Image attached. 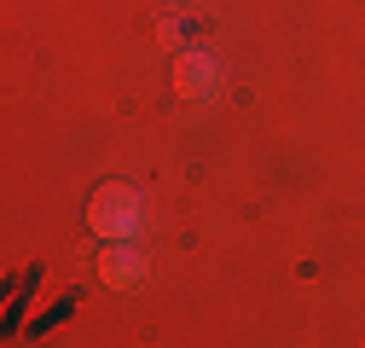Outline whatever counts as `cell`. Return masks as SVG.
<instances>
[{"label": "cell", "instance_id": "cell-2", "mask_svg": "<svg viewBox=\"0 0 365 348\" xmlns=\"http://www.w3.org/2000/svg\"><path fill=\"white\" fill-rule=\"evenodd\" d=\"M105 279L110 285H133V279H140V261H133L128 250H110L105 255Z\"/></svg>", "mask_w": 365, "mask_h": 348}, {"label": "cell", "instance_id": "cell-1", "mask_svg": "<svg viewBox=\"0 0 365 348\" xmlns=\"http://www.w3.org/2000/svg\"><path fill=\"white\" fill-rule=\"evenodd\" d=\"M133 209H140V198H133L122 180H110V186L93 198V227H99V232H128V227H133Z\"/></svg>", "mask_w": 365, "mask_h": 348}]
</instances>
